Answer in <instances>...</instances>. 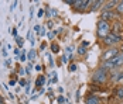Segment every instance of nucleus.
<instances>
[{"label": "nucleus", "instance_id": "1", "mask_svg": "<svg viewBox=\"0 0 123 104\" xmlns=\"http://www.w3.org/2000/svg\"><path fill=\"white\" fill-rule=\"evenodd\" d=\"M109 30H111V27H109V24L106 23V21H99L98 24V34L100 35V37H106V35L109 34Z\"/></svg>", "mask_w": 123, "mask_h": 104}, {"label": "nucleus", "instance_id": "2", "mask_svg": "<svg viewBox=\"0 0 123 104\" xmlns=\"http://www.w3.org/2000/svg\"><path fill=\"white\" fill-rule=\"evenodd\" d=\"M103 42H105L106 45H113V44H117V42H120V37H119L117 34H115V33H113V34H111V33H109V34L105 37Z\"/></svg>", "mask_w": 123, "mask_h": 104}, {"label": "nucleus", "instance_id": "3", "mask_svg": "<svg viewBox=\"0 0 123 104\" xmlns=\"http://www.w3.org/2000/svg\"><path fill=\"white\" fill-rule=\"evenodd\" d=\"M106 80V72L105 69H100L98 70L95 75H93V82H98V83H103Z\"/></svg>", "mask_w": 123, "mask_h": 104}, {"label": "nucleus", "instance_id": "4", "mask_svg": "<svg viewBox=\"0 0 123 104\" xmlns=\"http://www.w3.org/2000/svg\"><path fill=\"white\" fill-rule=\"evenodd\" d=\"M119 52H117V49L116 48H112V49H109L105 55H103V59H105V62H108V60H111V59H113L116 55H117Z\"/></svg>", "mask_w": 123, "mask_h": 104}, {"label": "nucleus", "instance_id": "5", "mask_svg": "<svg viewBox=\"0 0 123 104\" xmlns=\"http://www.w3.org/2000/svg\"><path fill=\"white\" fill-rule=\"evenodd\" d=\"M100 17H102V21H106V23H108V20H111L112 17H113V13L112 11H103Z\"/></svg>", "mask_w": 123, "mask_h": 104}, {"label": "nucleus", "instance_id": "6", "mask_svg": "<svg viewBox=\"0 0 123 104\" xmlns=\"http://www.w3.org/2000/svg\"><path fill=\"white\" fill-rule=\"evenodd\" d=\"M85 104H99V99L95 97V96H89V97L86 99Z\"/></svg>", "mask_w": 123, "mask_h": 104}, {"label": "nucleus", "instance_id": "7", "mask_svg": "<svg viewBox=\"0 0 123 104\" xmlns=\"http://www.w3.org/2000/svg\"><path fill=\"white\" fill-rule=\"evenodd\" d=\"M117 3H119V1H109V3H106V6H105V11H112V9L116 7Z\"/></svg>", "mask_w": 123, "mask_h": 104}, {"label": "nucleus", "instance_id": "8", "mask_svg": "<svg viewBox=\"0 0 123 104\" xmlns=\"http://www.w3.org/2000/svg\"><path fill=\"white\" fill-rule=\"evenodd\" d=\"M75 4H76V6H78L79 9H85L86 6H89V4H92V1H88V0H84V1H81V0H79V1H76Z\"/></svg>", "mask_w": 123, "mask_h": 104}, {"label": "nucleus", "instance_id": "9", "mask_svg": "<svg viewBox=\"0 0 123 104\" xmlns=\"http://www.w3.org/2000/svg\"><path fill=\"white\" fill-rule=\"evenodd\" d=\"M44 82H45V77H44V76H38L37 80H36V84H37V87H41V86L44 84Z\"/></svg>", "mask_w": 123, "mask_h": 104}, {"label": "nucleus", "instance_id": "10", "mask_svg": "<svg viewBox=\"0 0 123 104\" xmlns=\"http://www.w3.org/2000/svg\"><path fill=\"white\" fill-rule=\"evenodd\" d=\"M116 97L120 99V100H123V87H119V89L116 90Z\"/></svg>", "mask_w": 123, "mask_h": 104}, {"label": "nucleus", "instance_id": "11", "mask_svg": "<svg viewBox=\"0 0 123 104\" xmlns=\"http://www.w3.org/2000/svg\"><path fill=\"white\" fill-rule=\"evenodd\" d=\"M116 10H117V13L123 14V1H119V3H117V6H116Z\"/></svg>", "mask_w": 123, "mask_h": 104}, {"label": "nucleus", "instance_id": "12", "mask_svg": "<svg viewBox=\"0 0 123 104\" xmlns=\"http://www.w3.org/2000/svg\"><path fill=\"white\" fill-rule=\"evenodd\" d=\"M34 58H36V51H34V49H31V51L28 52V59H30V60H33Z\"/></svg>", "mask_w": 123, "mask_h": 104}, {"label": "nucleus", "instance_id": "13", "mask_svg": "<svg viewBox=\"0 0 123 104\" xmlns=\"http://www.w3.org/2000/svg\"><path fill=\"white\" fill-rule=\"evenodd\" d=\"M92 4H93V6H92V10H96L99 6L102 4V1H92Z\"/></svg>", "mask_w": 123, "mask_h": 104}, {"label": "nucleus", "instance_id": "14", "mask_svg": "<svg viewBox=\"0 0 123 104\" xmlns=\"http://www.w3.org/2000/svg\"><path fill=\"white\" fill-rule=\"evenodd\" d=\"M51 49H52V52H55V54H57V52L60 51V46L57 45V44H52V45H51Z\"/></svg>", "mask_w": 123, "mask_h": 104}, {"label": "nucleus", "instance_id": "15", "mask_svg": "<svg viewBox=\"0 0 123 104\" xmlns=\"http://www.w3.org/2000/svg\"><path fill=\"white\" fill-rule=\"evenodd\" d=\"M16 42H17L18 46H23V39H21L20 37H16Z\"/></svg>", "mask_w": 123, "mask_h": 104}, {"label": "nucleus", "instance_id": "16", "mask_svg": "<svg viewBox=\"0 0 123 104\" xmlns=\"http://www.w3.org/2000/svg\"><path fill=\"white\" fill-rule=\"evenodd\" d=\"M25 58H27V56H25V51H23V54H21V56H20V60L23 62V60H25Z\"/></svg>", "mask_w": 123, "mask_h": 104}, {"label": "nucleus", "instance_id": "17", "mask_svg": "<svg viewBox=\"0 0 123 104\" xmlns=\"http://www.w3.org/2000/svg\"><path fill=\"white\" fill-rule=\"evenodd\" d=\"M78 52L84 55V54H85V52H86V49H85V48H79V49H78Z\"/></svg>", "mask_w": 123, "mask_h": 104}, {"label": "nucleus", "instance_id": "18", "mask_svg": "<svg viewBox=\"0 0 123 104\" xmlns=\"http://www.w3.org/2000/svg\"><path fill=\"white\" fill-rule=\"evenodd\" d=\"M65 3H67V4H75V3H76V1H74V0H67V1H65Z\"/></svg>", "mask_w": 123, "mask_h": 104}, {"label": "nucleus", "instance_id": "19", "mask_svg": "<svg viewBox=\"0 0 123 104\" xmlns=\"http://www.w3.org/2000/svg\"><path fill=\"white\" fill-rule=\"evenodd\" d=\"M40 30H41V27H38V25H36V27H34V31H37V33H38Z\"/></svg>", "mask_w": 123, "mask_h": 104}, {"label": "nucleus", "instance_id": "20", "mask_svg": "<svg viewBox=\"0 0 123 104\" xmlns=\"http://www.w3.org/2000/svg\"><path fill=\"white\" fill-rule=\"evenodd\" d=\"M69 69H71L72 72H74V70L76 69V65H71V68H69Z\"/></svg>", "mask_w": 123, "mask_h": 104}, {"label": "nucleus", "instance_id": "21", "mask_svg": "<svg viewBox=\"0 0 123 104\" xmlns=\"http://www.w3.org/2000/svg\"><path fill=\"white\" fill-rule=\"evenodd\" d=\"M43 14H44V11H43V10H40V11H38V17H43Z\"/></svg>", "mask_w": 123, "mask_h": 104}, {"label": "nucleus", "instance_id": "22", "mask_svg": "<svg viewBox=\"0 0 123 104\" xmlns=\"http://www.w3.org/2000/svg\"><path fill=\"white\" fill-rule=\"evenodd\" d=\"M45 34V30H40V35H44Z\"/></svg>", "mask_w": 123, "mask_h": 104}, {"label": "nucleus", "instance_id": "23", "mask_svg": "<svg viewBox=\"0 0 123 104\" xmlns=\"http://www.w3.org/2000/svg\"><path fill=\"white\" fill-rule=\"evenodd\" d=\"M20 84H21V86H25V82L21 79V80H20Z\"/></svg>", "mask_w": 123, "mask_h": 104}, {"label": "nucleus", "instance_id": "24", "mask_svg": "<svg viewBox=\"0 0 123 104\" xmlns=\"http://www.w3.org/2000/svg\"><path fill=\"white\" fill-rule=\"evenodd\" d=\"M0 103H1V97H0Z\"/></svg>", "mask_w": 123, "mask_h": 104}, {"label": "nucleus", "instance_id": "25", "mask_svg": "<svg viewBox=\"0 0 123 104\" xmlns=\"http://www.w3.org/2000/svg\"><path fill=\"white\" fill-rule=\"evenodd\" d=\"M0 104H3V103H0Z\"/></svg>", "mask_w": 123, "mask_h": 104}]
</instances>
